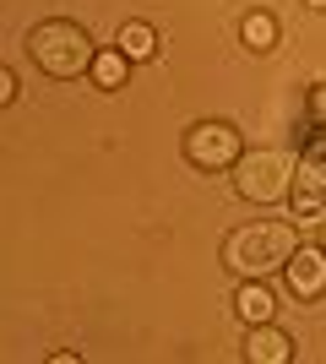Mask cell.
Returning a JSON list of instances; mask_svg holds the SVG:
<instances>
[{
    "instance_id": "6da1fadb",
    "label": "cell",
    "mask_w": 326,
    "mask_h": 364,
    "mask_svg": "<svg viewBox=\"0 0 326 364\" xmlns=\"http://www.w3.org/2000/svg\"><path fill=\"white\" fill-rule=\"evenodd\" d=\"M299 245L305 240H299L294 218H250V223L223 234L217 261H223V272H234L239 283H245V277H283V267H288V256H294Z\"/></svg>"
},
{
    "instance_id": "7a4b0ae2",
    "label": "cell",
    "mask_w": 326,
    "mask_h": 364,
    "mask_svg": "<svg viewBox=\"0 0 326 364\" xmlns=\"http://www.w3.org/2000/svg\"><path fill=\"white\" fill-rule=\"evenodd\" d=\"M28 60L49 82H77V76H93L98 44H93V33L82 28V22H71V16H44L28 33Z\"/></svg>"
},
{
    "instance_id": "3957f363",
    "label": "cell",
    "mask_w": 326,
    "mask_h": 364,
    "mask_svg": "<svg viewBox=\"0 0 326 364\" xmlns=\"http://www.w3.org/2000/svg\"><path fill=\"white\" fill-rule=\"evenodd\" d=\"M229 185L250 207H278V201L294 196V158L278 147H245L239 164L229 168Z\"/></svg>"
},
{
    "instance_id": "277c9868",
    "label": "cell",
    "mask_w": 326,
    "mask_h": 364,
    "mask_svg": "<svg viewBox=\"0 0 326 364\" xmlns=\"http://www.w3.org/2000/svg\"><path fill=\"white\" fill-rule=\"evenodd\" d=\"M190 168H202V174H229L239 164V152H245V131L234 120H196L185 125V141H180Z\"/></svg>"
},
{
    "instance_id": "5b68a950",
    "label": "cell",
    "mask_w": 326,
    "mask_h": 364,
    "mask_svg": "<svg viewBox=\"0 0 326 364\" xmlns=\"http://www.w3.org/2000/svg\"><path fill=\"white\" fill-rule=\"evenodd\" d=\"M294 218L315 223L326 213V125H310V136L294 158V196H288Z\"/></svg>"
},
{
    "instance_id": "8992f818",
    "label": "cell",
    "mask_w": 326,
    "mask_h": 364,
    "mask_svg": "<svg viewBox=\"0 0 326 364\" xmlns=\"http://www.w3.org/2000/svg\"><path fill=\"white\" fill-rule=\"evenodd\" d=\"M283 283H288L294 299H310V304L326 299V250H321V240H315V245H299L294 256H288Z\"/></svg>"
},
{
    "instance_id": "52a82bcc",
    "label": "cell",
    "mask_w": 326,
    "mask_h": 364,
    "mask_svg": "<svg viewBox=\"0 0 326 364\" xmlns=\"http://www.w3.org/2000/svg\"><path fill=\"white\" fill-rule=\"evenodd\" d=\"M239 359H245V364H288V359H294V337L283 332L278 321H261V326H245V343H239Z\"/></svg>"
},
{
    "instance_id": "ba28073f",
    "label": "cell",
    "mask_w": 326,
    "mask_h": 364,
    "mask_svg": "<svg viewBox=\"0 0 326 364\" xmlns=\"http://www.w3.org/2000/svg\"><path fill=\"white\" fill-rule=\"evenodd\" d=\"M234 316L245 321V326L278 321V289H272V277H245V283L234 289Z\"/></svg>"
},
{
    "instance_id": "9c48e42d",
    "label": "cell",
    "mask_w": 326,
    "mask_h": 364,
    "mask_svg": "<svg viewBox=\"0 0 326 364\" xmlns=\"http://www.w3.org/2000/svg\"><path fill=\"white\" fill-rule=\"evenodd\" d=\"M283 38V22L278 11H266V6H256V11H245V22H239V44L250 49V55H272Z\"/></svg>"
},
{
    "instance_id": "30bf717a",
    "label": "cell",
    "mask_w": 326,
    "mask_h": 364,
    "mask_svg": "<svg viewBox=\"0 0 326 364\" xmlns=\"http://www.w3.org/2000/svg\"><path fill=\"white\" fill-rule=\"evenodd\" d=\"M114 49H120L131 65H153L163 44H158V28H153V22H125L120 38H114Z\"/></svg>"
},
{
    "instance_id": "8fae6325",
    "label": "cell",
    "mask_w": 326,
    "mask_h": 364,
    "mask_svg": "<svg viewBox=\"0 0 326 364\" xmlns=\"http://www.w3.org/2000/svg\"><path fill=\"white\" fill-rule=\"evenodd\" d=\"M125 76H131V60H125L120 49H98V60H93V87H98V92H120Z\"/></svg>"
},
{
    "instance_id": "7c38bea8",
    "label": "cell",
    "mask_w": 326,
    "mask_h": 364,
    "mask_svg": "<svg viewBox=\"0 0 326 364\" xmlns=\"http://www.w3.org/2000/svg\"><path fill=\"white\" fill-rule=\"evenodd\" d=\"M305 120H310V125H326V82H315V87L305 92Z\"/></svg>"
},
{
    "instance_id": "4fadbf2b",
    "label": "cell",
    "mask_w": 326,
    "mask_h": 364,
    "mask_svg": "<svg viewBox=\"0 0 326 364\" xmlns=\"http://www.w3.org/2000/svg\"><path fill=\"white\" fill-rule=\"evenodd\" d=\"M16 98H22V76H16V71H11V65H0V104L11 109V104H16Z\"/></svg>"
},
{
    "instance_id": "5bb4252c",
    "label": "cell",
    "mask_w": 326,
    "mask_h": 364,
    "mask_svg": "<svg viewBox=\"0 0 326 364\" xmlns=\"http://www.w3.org/2000/svg\"><path fill=\"white\" fill-rule=\"evenodd\" d=\"M77 359H82L77 348H55V353H49V364H77Z\"/></svg>"
},
{
    "instance_id": "9a60e30c",
    "label": "cell",
    "mask_w": 326,
    "mask_h": 364,
    "mask_svg": "<svg viewBox=\"0 0 326 364\" xmlns=\"http://www.w3.org/2000/svg\"><path fill=\"white\" fill-rule=\"evenodd\" d=\"M305 6H310V11H326V0H305Z\"/></svg>"
},
{
    "instance_id": "2e32d148",
    "label": "cell",
    "mask_w": 326,
    "mask_h": 364,
    "mask_svg": "<svg viewBox=\"0 0 326 364\" xmlns=\"http://www.w3.org/2000/svg\"><path fill=\"white\" fill-rule=\"evenodd\" d=\"M321 250H326V213H321Z\"/></svg>"
}]
</instances>
